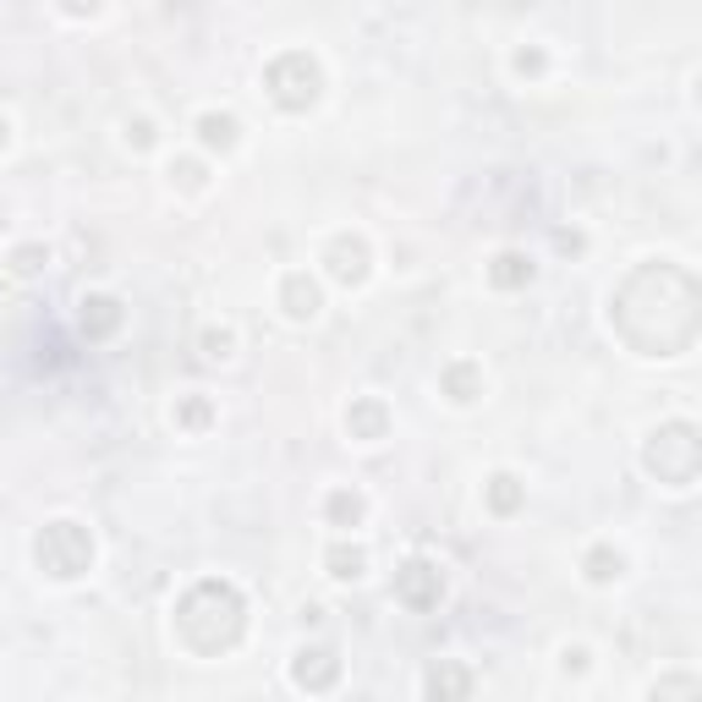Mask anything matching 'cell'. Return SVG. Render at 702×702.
<instances>
[{"mask_svg":"<svg viewBox=\"0 0 702 702\" xmlns=\"http://www.w3.org/2000/svg\"><path fill=\"white\" fill-rule=\"evenodd\" d=\"M610 324L636 357H681L702 330V297L692 269L636 263L610 302Z\"/></svg>","mask_w":702,"mask_h":702,"instance_id":"obj_1","label":"cell"},{"mask_svg":"<svg viewBox=\"0 0 702 702\" xmlns=\"http://www.w3.org/2000/svg\"><path fill=\"white\" fill-rule=\"evenodd\" d=\"M242 631H248V604H242V593H237L231 582L203 576V582H192V588L181 593V604H176V636H181L198 659L231 653V648L242 642Z\"/></svg>","mask_w":702,"mask_h":702,"instance_id":"obj_2","label":"cell"},{"mask_svg":"<svg viewBox=\"0 0 702 702\" xmlns=\"http://www.w3.org/2000/svg\"><path fill=\"white\" fill-rule=\"evenodd\" d=\"M698 461H702V439L692 423H664V429H653L648 450H642V467H648L659 483H670V489H686V483L698 478Z\"/></svg>","mask_w":702,"mask_h":702,"instance_id":"obj_3","label":"cell"},{"mask_svg":"<svg viewBox=\"0 0 702 702\" xmlns=\"http://www.w3.org/2000/svg\"><path fill=\"white\" fill-rule=\"evenodd\" d=\"M263 88H269V99H274L280 110H308V104L319 99V88H324V72H319V61H313L308 50H285V56L269 61Z\"/></svg>","mask_w":702,"mask_h":702,"instance_id":"obj_4","label":"cell"},{"mask_svg":"<svg viewBox=\"0 0 702 702\" xmlns=\"http://www.w3.org/2000/svg\"><path fill=\"white\" fill-rule=\"evenodd\" d=\"M33 554H39V571H50L56 582H72V576H83L93 565V538L78 522H50L39 532Z\"/></svg>","mask_w":702,"mask_h":702,"instance_id":"obj_5","label":"cell"},{"mask_svg":"<svg viewBox=\"0 0 702 702\" xmlns=\"http://www.w3.org/2000/svg\"><path fill=\"white\" fill-rule=\"evenodd\" d=\"M395 599L407 604V610H439V599H444V576H439L434 560H407L401 571H395Z\"/></svg>","mask_w":702,"mask_h":702,"instance_id":"obj_6","label":"cell"},{"mask_svg":"<svg viewBox=\"0 0 702 702\" xmlns=\"http://www.w3.org/2000/svg\"><path fill=\"white\" fill-rule=\"evenodd\" d=\"M291 681H297L302 692H330V686L341 681V659H335L330 648H302L297 664H291Z\"/></svg>","mask_w":702,"mask_h":702,"instance_id":"obj_7","label":"cell"},{"mask_svg":"<svg viewBox=\"0 0 702 702\" xmlns=\"http://www.w3.org/2000/svg\"><path fill=\"white\" fill-rule=\"evenodd\" d=\"M330 274L341 285H362L368 280V242L362 237H335L330 242Z\"/></svg>","mask_w":702,"mask_h":702,"instance_id":"obj_8","label":"cell"},{"mask_svg":"<svg viewBox=\"0 0 702 702\" xmlns=\"http://www.w3.org/2000/svg\"><path fill=\"white\" fill-rule=\"evenodd\" d=\"M116 330H121V302L104 297V291L83 297V335L88 341H104V335H116Z\"/></svg>","mask_w":702,"mask_h":702,"instance_id":"obj_9","label":"cell"},{"mask_svg":"<svg viewBox=\"0 0 702 702\" xmlns=\"http://www.w3.org/2000/svg\"><path fill=\"white\" fill-rule=\"evenodd\" d=\"M347 429H351V439H362V444L384 439V429H390V412H384V401H357V407L347 412Z\"/></svg>","mask_w":702,"mask_h":702,"instance_id":"obj_10","label":"cell"},{"mask_svg":"<svg viewBox=\"0 0 702 702\" xmlns=\"http://www.w3.org/2000/svg\"><path fill=\"white\" fill-rule=\"evenodd\" d=\"M280 302H285V313H291V319H313V313H319V285H313L308 274H285Z\"/></svg>","mask_w":702,"mask_h":702,"instance_id":"obj_11","label":"cell"},{"mask_svg":"<svg viewBox=\"0 0 702 702\" xmlns=\"http://www.w3.org/2000/svg\"><path fill=\"white\" fill-rule=\"evenodd\" d=\"M198 138H203V149H237V116H220V110H209V116H198Z\"/></svg>","mask_w":702,"mask_h":702,"instance_id":"obj_12","label":"cell"},{"mask_svg":"<svg viewBox=\"0 0 702 702\" xmlns=\"http://www.w3.org/2000/svg\"><path fill=\"white\" fill-rule=\"evenodd\" d=\"M489 280H494L500 291H517V285L532 280V259H526V253H500V259L489 263Z\"/></svg>","mask_w":702,"mask_h":702,"instance_id":"obj_13","label":"cell"},{"mask_svg":"<svg viewBox=\"0 0 702 702\" xmlns=\"http://www.w3.org/2000/svg\"><path fill=\"white\" fill-rule=\"evenodd\" d=\"M444 390H450V401H478L483 395V373L472 368V362H455V368H444Z\"/></svg>","mask_w":702,"mask_h":702,"instance_id":"obj_14","label":"cell"},{"mask_svg":"<svg viewBox=\"0 0 702 702\" xmlns=\"http://www.w3.org/2000/svg\"><path fill=\"white\" fill-rule=\"evenodd\" d=\"M423 686H429V698H467V692H472V675L455 670V664H434Z\"/></svg>","mask_w":702,"mask_h":702,"instance_id":"obj_15","label":"cell"},{"mask_svg":"<svg viewBox=\"0 0 702 702\" xmlns=\"http://www.w3.org/2000/svg\"><path fill=\"white\" fill-rule=\"evenodd\" d=\"M324 565H330V576H335V582H357V576H362V565H368V554H362V543H335V549L324 554Z\"/></svg>","mask_w":702,"mask_h":702,"instance_id":"obj_16","label":"cell"},{"mask_svg":"<svg viewBox=\"0 0 702 702\" xmlns=\"http://www.w3.org/2000/svg\"><path fill=\"white\" fill-rule=\"evenodd\" d=\"M489 505H494V511H500V517H511V511H517V505H522V483H517V478H511V472H500V478H494V483H489Z\"/></svg>","mask_w":702,"mask_h":702,"instance_id":"obj_17","label":"cell"},{"mask_svg":"<svg viewBox=\"0 0 702 702\" xmlns=\"http://www.w3.org/2000/svg\"><path fill=\"white\" fill-rule=\"evenodd\" d=\"M330 522H335V526H357V522H362V494L335 489V494H330Z\"/></svg>","mask_w":702,"mask_h":702,"instance_id":"obj_18","label":"cell"},{"mask_svg":"<svg viewBox=\"0 0 702 702\" xmlns=\"http://www.w3.org/2000/svg\"><path fill=\"white\" fill-rule=\"evenodd\" d=\"M620 571H625V560H620L614 549H604V543H599V549L588 554V576H593V582H614Z\"/></svg>","mask_w":702,"mask_h":702,"instance_id":"obj_19","label":"cell"},{"mask_svg":"<svg viewBox=\"0 0 702 702\" xmlns=\"http://www.w3.org/2000/svg\"><path fill=\"white\" fill-rule=\"evenodd\" d=\"M231 347H237V335H231V330H209V335H203V357H209V362H225Z\"/></svg>","mask_w":702,"mask_h":702,"instance_id":"obj_20","label":"cell"},{"mask_svg":"<svg viewBox=\"0 0 702 702\" xmlns=\"http://www.w3.org/2000/svg\"><path fill=\"white\" fill-rule=\"evenodd\" d=\"M11 269H17V274H39V269H44V248H17Z\"/></svg>","mask_w":702,"mask_h":702,"instance_id":"obj_21","label":"cell"},{"mask_svg":"<svg viewBox=\"0 0 702 702\" xmlns=\"http://www.w3.org/2000/svg\"><path fill=\"white\" fill-rule=\"evenodd\" d=\"M171 176L187 187V192H198L203 187V166H192V160H181V166H171Z\"/></svg>","mask_w":702,"mask_h":702,"instance_id":"obj_22","label":"cell"},{"mask_svg":"<svg viewBox=\"0 0 702 702\" xmlns=\"http://www.w3.org/2000/svg\"><path fill=\"white\" fill-rule=\"evenodd\" d=\"M653 698H698V681H659Z\"/></svg>","mask_w":702,"mask_h":702,"instance_id":"obj_23","label":"cell"},{"mask_svg":"<svg viewBox=\"0 0 702 702\" xmlns=\"http://www.w3.org/2000/svg\"><path fill=\"white\" fill-rule=\"evenodd\" d=\"M176 418H181L187 429H203V423H209V407H203V401H187V407H181Z\"/></svg>","mask_w":702,"mask_h":702,"instance_id":"obj_24","label":"cell"},{"mask_svg":"<svg viewBox=\"0 0 702 702\" xmlns=\"http://www.w3.org/2000/svg\"><path fill=\"white\" fill-rule=\"evenodd\" d=\"M127 138H132L138 149H149V143H154V127H149V121H132V127H127Z\"/></svg>","mask_w":702,"mask_h":702,"instance_id":"obj_25","label":"cell"},{"mask_svg":"<svg viewBox=\"0 0 702 702\" xmlns=\"http://www.w3.org/2000/svg\"><path fill=\"white\" fill-rule=\"evenodd\" d=\"M517 72H543V56H538V50H522V56H517Z\"/></svg>","mask_w":702,"mask_h":702,"instance_id":"obj_26","label":"cell"},{"mask_svg":"<svg viewBox=\"0 0 702 702\" xmlns=\"http://www.w3.org/2000/svg\"><path fill=\"white\" fill-rule=\"evenodd\" d=\"M61 6H67L72 17H88V11H99V0H61Z\"/></svg>","mask_w":702,"mask_h":702,"instance_id":"obj_27","label":"cell"},{"mask_svg":"<svg viewBox=\"0 0 702 702\" xmlns=\"http://www.w3.org/2000/svg\"><path fill=\"white\" fill-rule=\"evenodd\" d=\"M0 149H6V121H0Z\"/></svg>","mask_w":702,"mask_h":702,"instance_id":"obj_28","label":"cell"}]
</instances>
